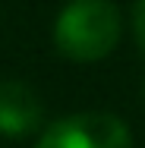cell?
Listing matches in <instances>:
<instances>
[{
    "label": "cell",
    "mask_w": 145,
    "mask_h": 148,
    "mask_svg": "<svg viewBox=\"0 0 145 148\" xmlns=\"http://www.w3.org/2000/svg\"><path fill=\"white\" fill-rule=\"evenodd\" d=\"M120 29L114 0H69L54 22V44L73 63H95L117 47Z\"/></svg>",
    "instance_id": "obj_1"
},
{
    "label": "cell",
    "mask_w": 145,
    "mask_h": 148,
    "mask_svg": "<svg viewBox=\"0 0 145 148\" xmlns=\"http://www.w3.org/2000/svg\"><path fill=\"white\" fill-rule=\"evenodd\" d=\"M35 148H133L129 126L104 110H79L51 123Z\"/></svg>",
    "instance_id": "obj_2"
},
{
    "label": "cell",
    "mask_w": 145,
    "mask_h": 148,
    "mask_svg": "<svg viewBox=\"0 0 145 148\" xmlns=\"http://www.w3.org/2000/svg\"><path fill=\"white\" fill-rule=\"evenodd\" d=\"M44 104L25 82H0V132L10 139H22L41 126Z\"/></svg>",
    "instance_id": "obj_3"
},
{
    "label": "cell",
    "mask_w": 145,
    "mask_h": 148,
    "mask_svg": "<svg viewBox=\"0 0 145 148\" xmlns=\"http://www.w3.org/2000/svg\"><path fill=\"white\" fill-rule=\"evenodd\" d=\"M133 38H136L139 51L145 54V0L133 3Z\"/></svg>",
    "instance_id": "obj_4"
}]
</instances>
